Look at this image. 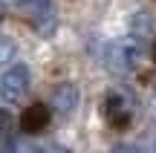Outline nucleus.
<instances>
[{
  "label": "nucleus",
  "instance_id": "f257e3e1",
  "mask_svg": "<svg viewBox=\"0 0 156 153\" xmlns=\"http://www.w3.org/2000/svg\"><path fill=\"white\" fill-rule=\"evenodd\" d=\"M142 58V43L130 35L124 40H113V43L104 46V67L110 69L113 75H127L136 69Z\"/></svg>",
  "mask_w": 156,
  "mask_h": 153
},
{
  "label": "nucleus",
  "instance_id": "f03ea898",
  "mask_svg": "<svg viewBox=\"0 0 156 153\" xmlns=\"http://www.w3.org/2000/svg\"><path fill=\"white\" fill-rule=\"evenodd\" d=\"M136 116V98L130 90H124V87H116V90L107 92L104 98V119L110 121L116 130H124V127L133 121Z\"/></svg>",
  "mask_w": 156,
  "mask_h": 153
},
{
  "label": "nucleus",
  "instance_id": "7ed1b4c3",
  "mask_svg": "<svg viewBox=\"0 0 156 153\" xmlns=\"http://www.w3.org/2000/svg\"><path fill=\"white\" fill-rule=\"evenodd\" d=\"M26 92H29V69L23 64H15L0 75V101L3 104L17 107V104H23Z\"/></svg>",
  "mask_w": 156,
  "mask_h": 153
},
{
  "label": "nucleus",
  "instance_id": "20e7f679",
  "mask_svg": "<svg viewBox=\"0 0 156 153\" xmlns=\"http://www.w3.org/2000/svg\"><path fill=\"white\" fill-rule=\"evenodd\" d=\"M78 101H81V92L73 81H64L61 87H55L52 92V113L58 119H69V116L78 110Z\"/></svg>",
  "mask_w": 156,
  "mask_h": 153
},
{
  "label": "nucleus",
  "instance_id": "39448f33",
  "mask_svg": "<svg viewBox=\"0 0 156 153\" xmlns=\"http://www.w3.org/2000/svg\"><path fill=\"white\" fill-rule=\"evenodd\" d=\"M49 116H52V113L44 107V104H32V107L23 113V119H20L23 133H44L46 124H49Z\"/></svg>",
  "mask_w": 156,
  "mask_h": 153
},
{
  "label": "nucleus",
  "instance_id": "423d86ee",
  "mask_svg": "<svg viewBox=\"0 0 156 153\" xmlns=\"http://www.w3.org/2000/svg\"><path fill=\"white\" fill-rule=\"evenodd\" d=\"M32 23H35V29H38L44 38H49V35H55V29H58V17H55V9H46V12H41V15H35L32 17Z\"/></svg>",
  "mask_w": 156,
  "mask_h": 153
},
{
  "label": "nucleus",
  "instance_id": "0eeeda50",
  "mask_svg": "<svg viewBox=\"0 0 156 153\" xmlns=\"http://www.w3.org/2000/svg\"><path fill=\"white\" fill-rule=\"evenodd\" d=\"M133 35L136 40H145L147 35H153V17H151V12H136V17H133Z\"/></svg>",
  "mask_w": 156,
  "mask_h": 153
},
{
  "label": "nucleus",
  "instance_id": "6e6552de",
  "mask_svg": "<svg viewBox=\"0 0 156 153\" xmlns=\"http://www.w3.org/2000/svg\"><path fill=\"white\" fill-rule=\"evenodd\" d=\"M17 55V43L9 38V35H0V67H6L9 61H15Z\"/></svg>",
  "mask_w": 156,
  "mask_h": 153
},
{
  "label": "nucleus",
  "instance_id": "1a4fd4ad",
  "mask_svg": "<svg viewBox=\"0 0 156 153\" xmlns=\"http://www.w3.org/2000/svg\"><path fill=\"white\" fill-rule=\"evenodd\" d=\"M17 6H20L23 12H29V15L35 17V15H41V12L52 9V0H20Z\"/></svg>",
  "mask_w": 156,
  "mask_h": 153
},
{
  "label": "nucleus",
  "instance_id": "9d476101",
  "mask_svg": "<svg viewBox=\"0 0 156 153\" xmlns=\"http://www.w3.org/2000/svg\"><path fill=\"white\" fill-rule=\"evenodd\" d=\"M12 136V116L9 110H0V142Z\"/></svg>",
  "mask_w": 156,
  "mask_h": 153
}]
</instances>
